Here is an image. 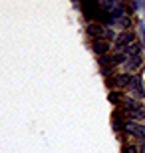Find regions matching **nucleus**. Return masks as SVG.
Instances as JSON below:
<instances>
[{
  "label": "nucleus",
  "instance_id": "4",
  "mask_svg": "<svg viewBox=\"0 0 145 153\" xmlns=\"http://www.w3.org/2000/svg\"><path fill=\"white\" fill-rule=\"evenodd\" d=\"M91 48H94V52H95V54L103 56V54H107V52H109L112 44H109V40H94Z\"/></svg>",
  "mask_w": 145,
  "mask_h": 153
},
{
  "label": "nucleus",
  "instance_id": "10",
  "mask_svg": "<svg viewBox=\"0 0 145 153\" xmlns=\"http://www.w3.org/2000/svg\"><path fill=\"white\" fill-rule=\"evenodd\" d=\"M117 96H119V94L112 91V94H109V102H112V103H119V97H117Z\"/></svg>",
  "mask_w": 145,
  "mask_h": 153
},
{
  "label": "nucleus",
  "instance_id": "9",
  "mask_svg": "<svg viewBox=\"0 0 145 153\" xmlns=\"http://www.w3.org/2000/svg\"><path fill=\"white\" fill-rule=\"evenodd\" d=\"M121 153H137V147H135V145H125Z\"/></svg>",
  "mask_w": 145,
  "mask_h": 153
},
{
  "label": "nucleus",
  "instance_id": "2",
  "mask_svg": "<svg viewBox=\"0 0 145 153\" xmlns=\"http://www.w3.org/2000/svg\"><path fill=\"white\" fill-rule=\"evenodd\" d=\"M129 90L133 91L137 97L145 96V84L141 82V78H137V76H131V79H129Z\"/></svg>",
  "mask_w": 145,
  "mask_h": 153
},
{
  "label": "nucleus",
  "instance_id": "8",
  "mask_svg": "<svg viewBox=\"0 0 145 153\" xmlns=\"http://www.w3.org/2000/svg\"><path fill=\"white\" fill-rule=\"evenodd\" d=\"M129 76H117V78H113V85H115V88H123V85H129Z\"/></svg>",
  "mask_w": 145,
  "mask_h": 153
},
{
  "label": "nucleus",
  "instance_id": "7",
  "mask_svg": "<svg viewBox=\"0 0 145 153\" xmlns=\"http://www.w3.org/2000/svg\"><path fill=\"white\" fill-rule=\"evenodd\" d=\"M123 105H125L129 111H137V109H143L139 102H135V100H129V97H125V100H123ZM129 111H127V114H129Z\"/></svg>",
  "mask_w": 145,
  "mask_h": 153
},
{
  "label": "nucleus",
  "instance_id": "6",
  "mask_svg": "<svg viewBox=\"0 0 145 153\" xmlns=\"http://www.w3.org/2000/svg\"><path fill=\"white\" fill-rule=\"evenodd\" d=\"M125 64H127V66H125L127 70H137V68L141 66V64H143V58H141V54H139V56H133V58H129V60H127Z\"/></svg>",
  "mask_w": 145,
  "mask_h": 153
},
{
  "label": "nucleus",
  "instance_id": "12",
  "mask_svg": "<svg viewBox=\"0 0 145 153\" xmlns=\"http://www.w3.org/2000/svg\"><path fill=\"white\" fill-rule=\"evenodd\" d=\"M141 153H145V141H143V145H141Z\"/></svg>",
  "mask_w": 145,
  "mask_h": 153
},
{
  "label": "nucleus",
  "instance_id": "3",
  "mask_svg": "<svg viewBox=\"0 0 145 153\" xmlns=\"http://www.w3.org/2000/svg\"><path fill=\"white\" fill-rule=\"evenodd\" d=\"M125 131H127V133H131V135L143 137V141H145V127H143V125L135 123V121H127V123H125Z\"/></svg>",
  "mask_w": 145,
  "mask_h": 153
},
{
  "label": "nucleus",
  "instance_id": "11",
  "mask_svg": "<svg viewBox=\"0 0 145 153\" xmlns=\"http://www.w3.org/2000/svg\"><path fill=\"white\" fill-rule=\"evenodd\" d=\"M139 32H141V40H143V44H145V28H143V24L139 26Z\"/></svg>",
  "mask_w": 145,
  "mask_h": 153
},
{
  "label": "nucleus",
  "instance_id": "5",
  "mask_svg": "<svg viewBox=\"0 0 145 153\" xmlns=\"http://www.w3.org/2000/svg\"><path fill=\"white\" fill-rule=\"evenodd\" d=\"M123 54H125V58H127V60H129V58H133V56H139V54H141V46L133 42V44H129L127 48L123 50Z\"/></svg>",
  "mask_w": 145,
  "mask_h": 153
},
{
  "label": "nucleus",
  "instance_id": "1",
  "mask_svg": "<svg viewBox=\"0 0 145 153\" xmlns=\"http://www.w3.org/2000/svg\"><path fill=\"white\" fill-rule=\"evenodd\" d=\"M133 38H135V34L131 32V30L121 32V34L115 38V50H125L129 44H133Z\"/></svg>",
  "mask_w": 145,
  "mask_h": 153
}]
</instances>
